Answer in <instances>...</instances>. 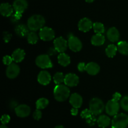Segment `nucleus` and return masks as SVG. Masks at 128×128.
Returning a JSON list of instances; mask_svg holds the SVG:
<instances>
[{
	"instance_id": "1",
	"label": "nucleus",
	"mask_w": 128,
	"mask_h": 128,
	"mask_svg": "<svg viewBox=\"0 0 128 128\" xmlns=\"http://www.w3.org/2000/svg\"><path fill=\"white\" fill-rule=\"evenodd\" d=\"M45 19L40 15H34L31 16L28 20V27L32 31H36L41 30L44 27Z\"/></svg>"
},
{
	"instance_id": "2",
	"label": "nucleus",
	"mask_w": 128,
	"mask_h": 128,
	"mask_svg": "<svg viewBox=\"0 0 128 128\" xmlns=\"http://www.w3.org/2000/svg\"><path fill=\"white\" fill-rule=\"evenodd\" d=\"M70 90L66 85L62 84L56 85L54 89V96L59 102H63L69 97Z\"/></svg>"
},
{
	"instance_id": "3",
	"label": "nucleus",
	"mask_w": 128,
	"mask_h": 128,
	"mask_svg": "<svg viewBox=\"0 0 128 128\" xmlns=\"http://www.w3.org/2000/svg\"><path fill=\"white\" fill-rule=\"evenodd\" d=\"M128 125V115L124 113L116 114L111 122L112 128H126Z\"/></svg>"
},
{
	"instance_id": "4",
	"label": "nucleus",
	"mask_w": 128,
	"mask_h": 128,
	"mask_svg": "<svg viewBox=\"0 0 128 128\" xmlns=\"http://www.w3.org/2000/svg\"><path fill=\"white\" fill-rule=\"evenodd\" d=\"M105 109L103 102L99 98H93L90 102V110L93 115H98L101 114Z\"/></svg>"
},
{
	"instance_id": "5",
	"label": "nucleus",
	"mask_w": 128,
	"mask_h": 128,
	"mask_svg": "<svg viewBox=\"0 0 128 128\" xmlns=\"http://www.w3.org/2000/svg\"><path fill=\"white\" fill-rule=\"evenodd\" d=\"M36 64L41 69H50L52 67V63L48 55H40L36 58Z\"/></svg>"
},
{
	"instance_id": "6",
	"label": "nucleus",
	"mask_w": 128,
	"mask_h": 128,
	"mask_svg": "<svg viewBox=\"0 0 128 128\" xmlns=\"http://www.w3.org/2000/svg\"><path fill=\"white\" fill-rule=\"evenodd\" d=\"M105 109H106V113L108 115L114 116L116 114H118L119 110H120V104L118 101L112 99L108 102L105 107Z\"/></svg>"
},
{
	"instance_id": "7",
	"label": "nucleus",
	"mask_w": 128,
	"mask_h": 128,
	"mask_svg": "<svg viewBox=\"0 0 128 128\" xmlns=\"http://www.w3.org/2000/svg\"><path fill=\"white\" fill-rule=\"evenodd\" d=\"M68 43L69 48L72 51L78 52L82 49V43L80 41V39L76 36H73V35L70 36L68 40Z\"/></svg>"
},
{
	"instance_id": "8",
	"label": "nucleus",
	"mask_w": 128,
	"mask_h": 128,
	"mask_svg": "<svg viewBox=\"0 0 128 128\" xmlns=\"http://www.w3.org/2000/svg\"><path fill=\"white\" fill-rule=\"evenodd\" d=\"M39 35L40 38L43 41H50L54 39L55 36V33L54 31L51 28L44 26L40 30Z\"/></svg>"
},
{
	"instance_id": "9",
	"label": "nucleus",
	"mask_w": 128,
	"mask_h": 128,
	"mask_svg": "<svg viewBox=\"0 0 128 128\" xmlns=\"http://www.w3.org/2000/svg\"><path fill=\"white\" fill-rule=\"evenodd\" d=\"M54 46L55 49L59 53H64L68 46V41L62 36L57 38L54 41Z\"/></svg>"
},
{
	"instance_id": "10",
	"label": "nucleus",
	"mask_w": 128,
	"mask_h": 128,
	"mask_svg": "<svg viewBox=\"0 0 128 128\" xmlns=\"http://www.w3.org/2000/svg\"><path fill=\"white\" fill-rule=\"evenodd\" d=\"M15 113L17 116L20 117H26L30 114L31 109L30 107L26 104H21L15 108Z\"/></svg>"
},
{
	"instance_id": "11",
	"label": "nucleus",
	"mask_w": 128,
	"mask_h": 128,
	"mask_svg": "<svg viewBox=\"0 0 128 128\" xmlns=\"http://www.w3.org/2000/svg\"><path fill=\"white\" fill-rule=\"evenodd\" d=\"M20 72V68L17 64L15 63H12L11 65H8V67L6 69V76L9 79H14L18 75H19Z\"/></svg>"
},
{
	"instance_id": "12",
	"label": "nucleus",
	"mask_w": 128,
	"mask_h": 128,
	"mask_svg": "<svg viewBox=\"0 0 128 128\" xmlns=\"http://www.w3.org/2000/svg\"><path fill=\"white\" fill-rule=\"evenodd\" d=\"M93 26L92 21L88 18L81 19L78 23V28L82 32H88L90 31Z\"/></svg>"
},
{
	"instance_id": "13",
	"label": "nucleus",
	"mask_w": 128,
	"mask_h": 128,
	"mask_svg": "<svg viewBox=\"0 0 128 128\" xmlns=\"http://www.w3.org/2000/svg\"><path fill=\"white\" fill-rule=\"evenodd\" d=\"M81 116L82 118L86 119L87 124L91 125V126H93L95 124L96 121L97 120L94 115H93L91 113L90 109H86L82 110L81 113Z\"/></svg>"
},
{
	"instance_id": "14",
	"label": "nucleus",
	"mask_w": 128,
	"mask_h": 128,
	"mask_svg": "<svg viewBox=\"0 0 128 128\" xmlns=\"http://www.w3.org/2000/svg\"><path fill=\"white\" fill-rule=\"evenodd\" d=\"M79 77L74 74H68L65 76L64 82L69 87H75L79 84Z\"/></svg>"
},
{
	"instance_id": "15",
	"label": "nucleus",
	"mask_w": 128,
	"mask_h": 128,
	"mask_svg": "<svg viewBox=\"0 0 128 128\" xmlns=\"http://www.w3.org/2000/svg\"><path fill=\"white\" fill-rule=\"evenodd\" d=\"M28 2L26 0H15L12 5L15 12H18L22 13L27 9Z\"/></svg>"
},
{
	"instance_id": "16",
	"label": "nucleus",
	"mask_w": 128,
	"mask_h": 128,
	"mask_svg": "<svg viewBox=\"0 0 128 128\" xmlns=\"http://www.w3.org/2000/svg\"><path fill=\"white\" fill-rule=\"evenodd\" d=\"M51 75L46 70H42L40 72V74L38 75V81L40 84H42L43 85H46L49 84V83L51 82Z\"/></svg>"
},
{
	"instance_id": "17",
	"label": "nucleus",
	"mask_w": 128,
	"mask_h": 128,
	"mask_svg": "<svg viewBox=\"0 0 128 128\" xmlns=\"http://www.w3.org/2000/svg\"><path fill=\"white\" fill-rule=\"evenodd\" d=\"M70 102L72 106L74 108L81 107L82 104V98L80 94L74 93L71 94L70 98Z\"/></svg>"
},
{
	"instance_id": "18",
	"label": "nucleus",
	"mask_w": 128,
	"mask_h": 128,
	"mask_svg": "<svg viewBox=\"0 0 128 128\" xmlns=\"http://www.w3.org/2000/svg\"><path fill=\"white\" fill-rule=\"evenodd\" d=\"M120 33L118 29L115 27L110 28L107 31V37L109 40L112 42H116L120 39Z\"/></svg>"
},
{
	"instance_id": "19",
	"label": "nucleus",
	"mask_w": 128,
	"mask_h": 128,
	"mask_svg": "<svg viewBox=\"0 0 128 128\" xmlns=\"http://www.w3.org/2000/svg\"><path fill=\"white\" fill-rule=\"evenodd\" d=\"M13 7L9 3H2L0 6V12L3 16L8 17L12 15L13 13Z\"/></svg>"
},
{
	"instance_id": "20",
	"label": "nucleus",
	"mask_w": 128,
	"mask_h": 128,
	"mask_svg": "<svg viewBox=\"0 0 128 128\" xmlns=\"http://www.w3.org/2000/svg\"><path fill=\"white\" fill-rule=\"evenodd\" d=\"M86 71L91 75H97L100 71V67L95 62L88 63L86 65Z\"/></svg>"
},
{
	"instance_id": "21",
	"label": "nucleus",
	"mask_w": 128,
	"mask_h": 128,
	"mask_svg": "<svg viewBox=\"0 0 128 128\" xmlns=\"http://www.w3.org/2000/svg\"><path fill=\"white\" fill-rule=\"evenodd\" d=\"M29 30L30 29L28 28V26H25L24 25H22V24H20L15 27L14 31L18 36H20V37H25V36H27L30 33Z\"/></svg>"
},
{
	"instance_id": "22",
	"label": "nucleus",
	"mask_w": 128,
	"mask_h": 128,
	"mask_svg": "<svg viewBox=\"0 0 128 128\" xmlns=\"http://www.w3.org/2000/svg\"><path fill=\"white\" fill-rule=\"evenodd\" d=\"M11 56L13 61H14L16 63H20L24 58L25 51L22 49L18 48L13 51Z\"/></svg>"
},
{
	"instance_id": "23",
	"label": "nucleus",
	"mask_w": 128,
	"mask_h": 128,
	"mask_svg": "<svg viewBox=\"0 0 128 128\" xmlns=\"http://www.w3.org/2000/svg\"><path fill=\"white\" fill-rule=\"evenodd\" d=\"M97 124L99 127L101 128L107 127L111 124V119L106 115H101L98 118Z\"/></svg>"
},
{
	"instance_id": "24",
	"label": "nucleus",
	"mask_w": 128,
	"mask_h": 128,
	"mask_svg": "<svg viewBox=\"0 0 128 128\" xmlns=\"http://www.w3.org/2000/svg\"><path fill=\"white\" fill-rule=\"evenodd\" d=\"M91 43L94 46H101L105 42V37L102 34H96L91 38Z\"/></svg>"
},
{
	"instance_id": "25",
	"label": "nucleus",
	"mask_w": 128,
	"mask_h": 128,
	"mask_svg": "<svg viewBox=\"0 0 128 128\" xmlns=\"http://www.w3.org/2000/svg\"><path fill=\"white\" fill-rule=\"evenodd\" d=\"M58 60L59 63L63 67L68 66L71 63L70 56L64 53H60V54L58 56Z\"/></svg>"
},
{
	"instance_id": "26",
	"label": "nucleus",
	"mask_w": 128,
	"mask_h": 128,
	"mask_svg": "<svg viewBox=\"0 0 128 128\" xmlns=\"http://www.w3.org/2000/svg\"><path fill=\"white\" fill-rule=\"evenodd\" d=\"M118 50L119 52L122 55H128V42L124 41H121L118 43Z\"/></svg>"
},
{
	"instance_id": "27",
	"label": "nucleus",
	"mask_w": 128,
	"mask_h": 128,
	"mask_svg": "<svg viewBox=\"0 0 128 128\" xmlns=\"http://www.w3.org/2000/svg\"><path fill=\"white\" fill-rule=\"evenodd\" d=\"M118 51V48L113 44L109 45L106 48V54L108 57L112 58L116 55Z\"/></svg>"
},
{
	"instance_id": "28",
	"label": "nucleus",
	"mask_w": 128,
	"mask_h": 128,
	"mask_svg": "<svg viewBox=\"0 0 128 128\" xmlns=\"http://www.w3.org/2000/svg\"><path fill=\"white\" fill-rule=\"evenodd\" d=\"M49 104V100L46 98H40L36 101V107L37 109H42L46 108Z\"/></svg>"
},
{
	"instance_id": "29",
	"label": "nucleus",
	"mask_w": 128,
	"mask_h": 128,
	"mask_svg": "<svg viewBox=\"0 0 128 128\" xmlns=\"http://www.w3.org/2000/svg\"><path fill=\"white\" fill-rule=\"evenodd\" d=\"M92 28H93L94 31L96 34H102L104 33V32L105 31L104 25L100 22H96L93 23Z\"/></svg>"
},
{
	"instance_id": "30",
	"label": "nucleus",
	"mask_w": 128,
	"mask_h": 128,
	"mask_svg": "<svg viewBox=\"0 0 128 128\" xmlns=\"http://www.w3.org/2000/svg\"><path fill=\"white\" fill-rule=\"evenodd\" d=\"M27 40L29 43L36 44L38 41L39 38L34 31H32V32L29 33V34L28 35Z\"/></svg>"
},
{
	"instance_id": "31",
	"label": "nucleus",
	"mask_w": 128,
	"mask_h": 128,
	"mask_svg": "<svg viewBox=\"0 0 128 128\" xmlns=\"http://www.w3.org/2000/svg\"><path fill=\"white\" fill-rule=\"evenodd\" d=\"M64 77H65L64 76L62 72H57L55 74V75L53 77L54 82L57 85L61 84L64 80Z\"/></svg>"
},
{
	"instance_id": "32",
	"label": "nucleus",
	"mask_w": 128,
	"mask_h": 128,
	"mask_svg": "<svg viewBox=\"0 0 128 128\" xmlns=\"http://www.w3.org/2000/svg\"><path fill=\"white\" fill-rule=\"evenodd\" d=\"M121 106L123 110L128 112V95L124 97L121 100Z\"/></svg>"
},
{
	"instance_id": "33",
	"label": "nucleus",
	"mask_w": 128,
	"mask_h": 128,
	"mask_svg": "<svg viewBox=\"0 0 128 128\" xmlns=\"http://www.w3.org/2000/svg\"><path fill=\"white\" fill-rule=\"evenodd\" d=\"M12 61H13V60H12V56H9V55H6V56H4L3 58H2V62H3V63L4 64V65H11V63H12Z\"/></svg>"
},
{
	"instance_id": "34",
	"label": "nucleus",
	"mask_w": 128,
	"mask_h": 128,
	"mask_svg": "<svg viewBox=\"0 0 128 128\" xmlns=\"http://www.w3.org/2000/svg\"><path fill=\"white\" fill-rule=\"evenodd\" d=\"M32 117H33L34 119L36 120H38L41 119L42 117V112H41L40 109H36L34 112L33 114H32Z\"/></svg>"
},
{
	"instance_id": "35",
	"label": "nucleus",
	"mask_w": 128,
	"mask_h": 128,
	"mask_svg": "<svg viewBox=\"0 0 128 128\" xmlns=\"http://www.w3.org/2000/svg\"><path fill=\"white\" fill-rule=\"evenodd\" d=\"M10 119H11V118H10V115H8V114H4L1 117V124H3V125H6V124H8L10 121Z\"/></svg>"
},
{
	"instance_id": "36",
	"label": "nucleus",
	"mask_w": 128,
	"mask_h": 128,
	"mask_svg": "<svg viewBox=\"0 0 128 128\" xmlns=\"http://www.w3.org/2000/svg\"><path fill=\"white\" fill-rule=\"evenodd\" d=\"M2 36H3V40L5 43H8L12 37V35L8 31L3 32Z\"/></svg>"
},
{
	"instance_id": "37",
	"label": "nucleus",
	"mask_w": 128,
	"mask_h": 128,
	"mask_svg": "<svg viewBox=\"0 0 128 128\" xmlns=\"http://www.w3.org/2000/svg\"><path fill=\"white\" fill-rule=\"evenodd\" d=\"M22 14L21 13L18 12H15V13L14 15H12V18H11V20H12L13 22H16L18 20H20V19L22 17Z\"/></svg>"
},
{
	"instance_id": "38",
	"label": "nucleus",
	"mask_w": 128,
	"mask_h": 128,
	"mask_svg": "<svg viewBox=\"0 0 128 128\" xmlns=\"http://www.w3.org/2000/svg\"><path fill=\"white\" fill-rule=\"evenodd\" d=\"M78 70L80 72H84V70H86V65H85V63L83 62L80 63L78 65Z\"/></svg>"
},
{
	"instance_id": "39",
	"label": "nucleus",
	"mask_w": 128,
	"mask_h": 128,
	"mask_svg": "<svg viewBox=\"0 0 128 128\" xmlns=\"http://www.w3.org/2000/svg\"><path fill=\"white\" fill-rule=\"evenodd\" d=\"M121 94L118 92H116L115 94H114L113 98H112V99H114V100H117V101H119V100H120V99H121Z\"/></svg>"
},
{
	"instance_id": "40",
	"label": "nucleus",
	"mask_w": 128,
	"mask_h": 128,
	"mask_svg": "<svg viewBox=\"0 0 128 128\" xmlns=\"http://www.w3.org/2000/svg\"><path fill=\"white\" fill-rule=\"evenodd\" d=\"M71 113L72 115H76L78 113V108H72L71 110Z\"/></svg>"
},
{
	"instance_id": "41",
	"label": "nucleus",
	"mask_w": 128,
	"mask_h": 128,
	"mask_svg": "<svg viewBox=\"0 0 128 128\" xmlns=\"http://www.w3.org/2000/svg\"><path fill=\"white\" fill-rule=\"evenodd\" d=\"M56 52H58V51H57V50L55 49V48H50V50H49L48 54L50 55H54V54L56 53Z\"/></svg>"
},
{
	"instance_id": "42",
	"label": "nucleus",
	"mask_w": 128,
	"mask_h": 128,
	"mask_svg": "<svg viewBox=\"0 0 128 128\" xmlns=\"http://www.w3.org/2000/svg\"><path fill=\"white\" fill-rule=\"evenodd\" d=\"M0 128H8V127L6 125H3V124H2V125L0 126Z\"/></svg>"
},
{
	"instance_id": "43",
	"label": "nucleus",
	"mask_w": 128,
	"mask_h": 128,
	"mask_svg": "<svg viewBox=\"0 0 128 128\" xmlns=\"http://www.w3.org/2000/svg\"><path fill=\"white\" fill-rule=\"evenodd\" d=\"M54 128H64V127L62 126V125H57V126L55 127Z\"/></svg>"
},
{
	"instance_id": "44",
	"label": "nucleus",
	"mask_w": 128,
	"mask_h": 128,
	"mask_svg": "<svg viewBox=\"0 0 128 128\" xmlns=\"http://www.w3.org/2000/svg\"><path fill=\"white\" fill-rule=\"evenodd\" d=\"M87 3H92L94 0H85Z\"/></svg>"
}]
</instances>
